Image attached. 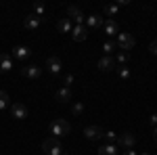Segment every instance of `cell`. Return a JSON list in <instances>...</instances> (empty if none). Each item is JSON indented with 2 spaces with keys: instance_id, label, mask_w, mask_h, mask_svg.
Here are the masks:
<instances>
[{
  "instance_id": "17",
  "label": "cell",
  "mask_w": 157,
  "mask_h": 155,
  "mask_svg": "<svg viewBox=\"0 0 157 155\" xmlns=\"http://www.w3.org/2000/svg\"><path fill=\"white\" fill-rule=\"evenodd\" d=\"M57 101H59V103H69V101H71V90L63 86L59 92H57Z\"/></svg>"
},
{
  "instance_id": "25",
  "label": "cell",
  "mask_w": 157,
  "mask_h": 155,
  "mask_svg": "<svg viewBox=\"0 0 157 155\" xmlns=\"http://www.w3.org/2000/svg\"><path fill=\"white\" fill-rule=\"evenodd\" d=\"M71 113L73 115H82V113H84V103H73L71 105Z\"/></svg>"
},
{
  "instance_id": "27",
  "label": "cell",
  "mask_w": 157,
  "mask_h": 155,
  "mask_svg": "<svg viewBox=\"0 0 157 155\" xmlns=\"http://www.w3.org/2000/svg\"><path fill=\"white\" fill-rule=\"evenodd\" d=\"M34 15L44 19V4H34Z\"/></svg>"
},
{
  "instance_id": "26",
  "label": "cell",
  "mask_w": 157,
  "mask_h": 155,
  "mask_svg": "<svg viewBox=\"0 0 157 155\" xmlns=\"http://www.w3.org/2000/svg\"><path fill=\"white\" fill-rule=\"evenodd\" d=\"M105 138H107V143H109V145H115V143H117V134H115L113 130L105 132Z\"/></svg>"
},
{
  "instance_id": "14",
  "label": "cell",
  "mask_w": 157,
  "mask_h": 155,
  "mask_svg": "<svg viewBox=\"0 0 157 155\" xmlns=\"http://www.w3.org/2000/svg\"><path fill=\"white\" fill-rule=\"evenodd\" d=\"M71 36H73L75 42H84L86 38H88V29H86V25H73Z\"/></svg>"
},
{
  "instance_id": "9",
  "label": "cell",
  "mask_w": 157,
  "mask_h": 155,
  "mask_svg": "<svg viewBox=\"0 0 157 155\" xmlns=\"http://www.w3.org/2000/svg\"><path fill=\"white\" fill-rule=\"evenodd\" d=\"M84 136L90 138V141H98V138L105 136V132H103L101 126H88V128H84Z\"/></svg>"
},
{
  "instance_id": "8",
  "label": "cell",
  "mask_w": 157,
  "mask_h": 155,
  "mask_svg": "<svg viewBox=\"0 0 157 155\" xmlns=\"http://www.w3.org/2000/svg\"><path fill=\"white\" fill-rule=\"evenodd\" d=\"M46 67H48V72L52 73V76H59L61 69H63V63H61L59 57H55V55H52V57L46 59Z\"/></svg>"
},
{
  "instance_id": "1",
  "label": "cell",
  "mask_w": 157,
  "mask_h": 155,
  "mask_svg": "<svg viewBox=\"0 0 157 155\" xmlns=\"http://www.w3.org/2000/svg\"><path fill=\"white\" fill-rule=\"evenodd\" d=\"M48 130H50V134H52V138H63V136H67V134L71 132V126H69V122H67V119L57 118L48 126Z\"/></svg>"
},
{
  "instance_id": "12",
  "label": "cell",
  "mask_w": 157,
  "mask_h": 155,
  "mask_svg": "<svg viewBox=\"0 0 157 155\" xmlns=\"http://www.w3.org/2000/svg\"><path fill=\"white\" fill-rule=\"evenodd\" d=\"M42 21H44L42 17H38V15H34V13H32V15H27V17L23 19V25H25V29H38Z\"/></svg>"
},
{
  "instance_id": "19",
  "label": "cell",
  "mask_w": 157,
  "mask_h": 155,
  "mask_svg": "<svg viewBox=\"0 0 157 155\" xmlns=\"http://www.w3.org/2000/svg\"><path fill=\"white\" fill-rule=\"evenodd\" d=\"M13 67H15L13 57H11V55H2V73H9Z\"/></svg>"
},
{
  "instance_id": "23",
  "label": "cell",
  "mask_w": 157,
  "mask_h": 155,
  "mask_svg": "<svg viewBox=\"0 0 157 155\" xmlns=\"http://www.w3.org/2000/svg\"><path fill=\"white\" fill-rule=\"evenodd\" d=\"M6 107H11V99H9V95L4 90H0V111L6 109Z\"/></svg>"
},
{
  "instance_id": "5",
  "label": "cell",
  "mask_w": 157,
  "mask_h": 155,
  "mask_svg": "<svg viewBox=\"0 0 157 155\" xmlns=\"http://www.w3.org/2000/svg\"><path fill=\"white\" fill-rule=\"evenodd\" d=\"M67 19H73V21H75V25H84V13L80 11V9H78V6H75V4H69V6H67Z\"/></svg>"
},
{
  "instance_id": "6",
  "label": "cell",
  "mask_w": 157,
  "mask_h": 155,
  "mask_svg": "<svg viewBox=\"0 0 157 155\" xmlns=\"http://www.w3.org/2000/svg\"><path fill=\"white\" fill-rule=\"evenodd\" d=\"M21 73H23L25 78H29V80H38L40 76H42V67H38V65H23L21 67Z\"/></svg>"
},
{
  "instance_id": "34",
  "label": "cell",
  "mask_w": 157,
  "mask_h": 155,
  "mask_svg": "<svg viewBox=\"0 0 157 155\" xmlns=\"http://www.w3.org/2000/svg\"><path fill=\"white\" fill-rule=\"evenodd\" d=\"M143 155H149V153H143Z\"/></svg>"
},
{
  "instance_id": "15",
  "label": "cell",
  "mask_w": 157,
  "mask_h": 155,
  "mask_svg": "<svg viewBox=\"0 0 157 155\" xmlns=\"http://www.w3.org/2000/svg\"><path fill=\"white\" fill-rule=\"evenodd\" d=\"M98 27H103V19H101V15H88L86 17V29H98Z\"/></svg>"
},
{
  "instance_id": "16",
  "label": "cell",
  "mask_w": 157,
  "mask_h": 155,
  "mask_svg": "<svg viewBox=\"0 0 157 155\" xmlns=\"http://www.w3.org/2000/svg\"><path fill=\"white\" fill-rule=\"evenodd\" d=\"M57 29H59V32H63V34H71V29H73L71 19H67V17L59 19V23H57Z\"/></svg>"
},
{
  "instance_id": "33",
  "label": "cell",
  "mask_w": 157,
  "mask_h": 155,
  "mask_svg": "<svg viewBox=\"0 0 157 155\" xmlns=\"http://www.w3.org/2000/svg\"><path fill=\"white\" fill-rule=\"evenodd\" d=\"M0 73H2V52H0Z\"/></svg>"
},
{
  "instance_id": "32",
  "label": "cell",
  "mask_w": 157,
  "mask_h": 155,
  "mask_svg": "<svg viewBox=\"0 0 157 155\" xmlns=\"http://www.w3.org/2000/svg\"><path fill=\"white\" fill-rule=\"evenodd\" d=\"M153 138H155V141H157V126H155V128H153Z\"/></svg>"
},
{
  "instance_id": "13",
  "label": "cell",
  "mask_w": 157,
  "mask_h": 155,
  "mask_svg": "<svg viewBox=\"0 0 157 155\" xmlns=\"http://www.w3.org/2000/svg\"><path fill=\"white\" fill-rule=\"evenodd\" d=\"M13 57L17 61H27L32 57V50H29V46H15L13 48Z\"/></svg>"
},
{
  "instance_id": "30",
  "label": "cell",
  "mask_w": 157,
  "mask_h": 155,
  "mask_svg": "<svg viewBox=\"0 0 157 155\" xmlns=\"http://www.w3.org/2000/svg\"><path fill=\"white\" fill-rule=\"evenodd\" d=\"M149 122H151V126H153V128H155V126H157V113H153V115H151V118H149Z\"/></svg>"
},
{
  "instance_id": "11",
  "label": "cell",
  "mask_w": 157,
  "mask_h": 155,
  "mask_svg": "<svg viewBox=\"0 0 157 155\" xmlns=\"http://www.w3.org/2000/svg\"><path fill=\"white\" fill-rule=\"evenodd\" d=\"M103 32H105L109 38L117 36V34H120V29H117V21H115V19H107V21H103Z\"/></svg>"
},
{
  "instance_id": "18",
  "label": "cell",
  "mask_w": 157,
  "mask_h": 155,
  "mask_svg": "<svg viewBox=\"0 0 157 155\" xmlns=\"http://www.w3.org/2000/svg\"><path fill=\"white\" fill-rule=\"evenodd\" d=\"M98 155H117V145H101Z\"/></svg>"
},
{
  "instance_id": "31",
  "label": "cell",
  "mask_w": 157,
  "mask_h": 155,
  "mask_svg": "<svg viewBox=\"0 0 157 155\" xmlns=\"http://www.w3.org/2000/svg\"><path fill=\"white\" fill-rule=\"evenodd\" d=\"M124 155H136V151H134V149H126V151H124Z\"/></svg>"
},
{
  "instance_id": "20",
  "label": "cell",
  "mask_w": 157,
  "mask_h": 155,
  "mask_svg": "<svg viewBox=\"0 0 157 155\" xmlns=\"http://www.w3.org/2000/svg\"><path fill=\"white\" fill-rule=\"evenodd\" d=\"M115 59V65H126L128 59H130V52H126V50H117V57H113Z\"/></svg>"
},
{
  "instance_id": "3",
  "label": "cell",
  "mask_w": 157,
  "mask_h": 155,
  "mask_svg": "<svg viewBox=\"0 0 157 155\" xmlns=\"http://www.w3.org/2000/svg\"><path fill=\"white\" fill-rule=\"evenodd\" d=\"M115 44H117V48H120V50H126V52H128V50L136 44V40H134L132 34H117Z\"/></svg>"
},
{
  "instance_id": "10",
  "label": "cell",
  "mask_w": 157,
  "mask_h": 155,
  "mask_svg": "<svg viewBox=\"0 0 157 155\" xmlns=\"http://www.w3.org/2000/svg\"><path fill=\"white\" fill-rule=\"evenodd\" d=\"M115 67H117V65H115V59H113V57H107V55H105V57L98 59V69H101V72H113Z\"/></svg>"
},
{
  "instance_id": "22",
  "label": "cell",
  "mask_w": 157,
  "mask_h": 155,
  "mask_svg": "<svg viewBox=\"0 0 157 155\" xmlns=\"http://www.w3.org/2000/svg\"><path fill=\"white\" fill-rule=\"evenodd\" d=\"M115 69H117V73H120L121 80H130V78H132V72H130V69H128L126 65H117Z\"/></svg>"
},
{
  "instance_id": "28",
  "label": "cell",
  "mask_w": 157,
  "mask_h": 155,
  "mask_svg": "<svg viewBox=\"0 0 157 155\" xmlns=\"http://www.w3.org/2000/svg\"><path fill=\"white\" fill-rule=\"evenodd\" d=\"M73 82V76L71 73H67V76H65V78H63V84H65V88H69V84Z\"/></svg>"
},
{
  "instance_id": "21",
  "label": "cell",
  "mask_w": 157,
  "mask_h": 155,
  "mask_svg": "<svg viewBox=\"0 0 157 155\" xmlns=\"http://www.w3.org/2000/svg\"><path fill=\"white\" fill-rule=\"evenodd\" d=\"M103 50H105V55H107V57H111V55L117 50V44H115V40H107V42L103 44Z\"/></svg>"
},
{
  "instance_id": "7",
  "label": "cell",
  "mask_w": 157,
  "mask_h": 155,
  "mask_svg": "<svg viewBox=\"0 0 157 155\" xmlns=\"http://www.w3.org/2000/svg\"><path fill=\"white\" fill-rule=\"evenodd\" d=\"M11 113H13V118H17V119H25L29 115V109L25 107L23 103H11Z\"/></svg>"
},
{
  "instance_id": "2",
  "label": "cell",
  "mask_w": 157,
  "mask_h": 155,
  "mask_svg": "<svg viewBox=\"0 0 157 155\" xmlns=\"http://www.w3.org/2000/svg\"><path fill=\"white\" fill-rule=\"evenodd\" d=\"M42 151L46 155H65L63 153V145H61L59 138H52V136H48L44 143H42Z\"/></svg>"
},
{
  "instance_id": "24",
  "label": "cell",
  "mask_w": 157,
  "mask_h": 155,
  "mask_svg": "<svg viewBox=\"0 0 157 155\" xmlns=\"http://www.w3.org/2000/svg\"><path fill=\"white\" fill-rule=\"evenodd\" d=\"M117 11H120L117 4H107V6H105V15H107V17H115Z\"/></svg>"
},
{
  "instance_id": "29",
  "label": "cell",
  "mask_w": 157,
  "mask_h": 155,
  "mask_svg": "<svg viewBox=\"0 0 157 155\" xmlns=\"http://www.w3.org/2000/svg\"><path fill=\"white\" fill-rule=\"evenodd\" d=\"M149 50H151L153 55H157V40H153V42L149 44Z\"/></svg>"
},
{
  "instance_id": "4",
  "label": "cell",
  "mask_w": 157,
  "mask_h": 155,
  "mask_svg": "<svg viewBox=\"0 0 157 155\" xmlns=\"http://www.w3.org/2000/svg\"><path fill=\"white\" fill-rule=\"evenodd\" d=\"M117 145H120L124 151H126V149H134V145H136V136H134L132 132H121L120 136H117Z\"/></svg>"
}]
</instances>
